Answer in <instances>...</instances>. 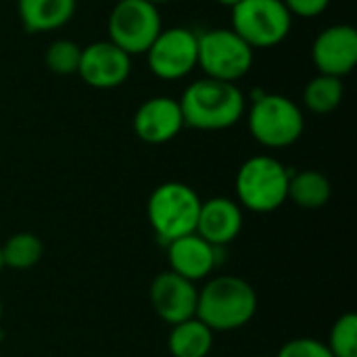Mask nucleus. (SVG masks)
Instances as JSON below:
<instances>
[{"mask_svg":"<svg viewBox=\"0 0 357 357\" xmlns=\"http://www.w3.org/2000/svg\"><path fill=\"white\" fill-rule=\"evenodd\" d=\"M291 172L270 155L249 157L236 172V203L251 213H272L287 203Z\"/></svg>","mask_w":357,"mask_h":357,"instance_id":"7ed1b4c3","label":"nucleus"},{"mask_svg":"<svg viewBox=\"0 0 357 357\" xmlns=\"http://www.w3.org/2000/svg\"><path fill=\"white\" fill-rule=\"evenodd\" d=\"M276 357H333V354L328 351L324 341H318L312 337H299V339L287 341Z\"/></svg>","mask_w":357,"mask_h":357,"instance_id":"5701e85b","label":"nucleus"},{"mask_svg":"<svg viewBox=\"0 0 357 357\" xmlns=\"http://www.w3.org/2000/svg\"><path fill=\"white\" fill-rule=\"evenodd\" d=\"M293 15L282 0H241L232 6V31L253 50L274 48L287 40Z\"/></svg>","mask_w":357,"mask_h":357,"instance_id":"0eeeda50","label":"nucleus"},{"mask_svg":"<svg viewBox=\"0 0 357 357\" xmlns=\"http://www.w3.org/2000/svg\"><path fill=\"white\" fill-rule=\"evenodd\" d=\"M199 33L188 27H167L149 46L146 65L153 75L165 82L186 77L197 67Z\"/></svg>","mask_w":357,"mask_h":357,"instance_id":"1a4fd4ad","label":"nucleus"},{"mask_svg":"<svg viewBox=\"0 0 357 357\" xmlns=\"http://www.w3.org/2000/svg\"><path fill=\"white\" fill-rule=\"evenodd\" d=\"M215 2H218V4H222V6H230V8H232V6H234V4H238L241 0H215Z\"/></svg>","mask_w":357,"mask_h":357,"instance_id":"393cba45","label":"nucleus"},{"mask_svg":"<svg viewBox=\"0 0 357 357\" xmlns=\"http://www.w3.org/2000/svg\"><path fill=\"white\" fill-rule=\"evenodd\" d=\"M251 136L268 149H287L295 144L305 130L303 109L284 94H261L247 113Z\"/></svg>","mask_w":357,"mask_h":357,"instance_id":"39448f33","label":"nucleus"},{"mask_svg":"<svg viewBox=\"0 0 357 357\" xmlns=\"http://www.w3.org/2000/svg\"><path fill=\"white\" fill-rule=\"evenodd\" d=\"M184 128L180 102L172 96H153L144 100L132 119L134 134L146 144H165Z\"/></svg>","mask_w":357,"mask_h":357,"instance_id":"ddd939ff","label":"nucleus"},{"mask_svg":"<svg viewBox=\"0 0 357 357\" xmlns=\"http://www.w3.org/2000/svg\"><path fill=\"white\" fill-rule=\"evenodd\" d=\"M282 2L293 17H303V19H314L322 15L331 4V0H282Z\"/></svg>","mask_w":357,"mask_h":357,"instance_id":"b1692460","label":"nucleus"},{"mask_svg":"<svg viewBox=\"0 0 357 357\" xmlns=\"http://www.w3.org/2000/svg\"><path fill=\"white\" fill-rule=\"evenodd\" d=\"M312 61L322 75L343 79L357 65V29L349 23H335L322 29L312 44Z\"/></svg>","mask_w":357,"mask_h":357,"instance_id":"9b49d317","label":"nucleus"},{"mask_svg":"<svg viewBox=\"0 0 357 357\" xmlns=\"http://www.w3.org/2000/svg\"><path fill=\"white\" fill-rule=\"evenodd\" d=\"M220 249L222 247H213L197 232L180 236L167 243L169 270L197 284L220 266Z\"/></svg>","mask_w":357,"mask_h":357,"instance_id":"4468645a","label":"nucleus"},{"mask_svg":"<svg viewBox=\"0 0 357 357\" xmlns=\"http://www.w3.org/2000/svg\"><path fill=\"white\" fill-rule=\"evenodd\" d=\"M245 224L243 207L226 197H213L201 203L197 234L213 247H226L241 234Z\"/></svg>","mask_w":357,"mask_h":357,"instance_id":"2eb2a0df","label":"nucleus"},{"mask_svg":"<svg viewBox=\"0 0 357 357\" xmlns=\"http://www.w3.org/2000/svg\"><path fill=\"white\" fill-rule=\"evenodd\" d=\"M2 266L10 270H29L40 264L44 255V245L40 236L31 232H17L0 245Z\"/></svg>","mask_w":357,"mask_h":357,"instance_id":"aec40b11","label":"nucleus"},{"mask_svg":"<svg viewBox=\"0 0 357 357\" xmlns=\"http://www.w3.org/2000/svg\"><path fill=\"white\" fill-rule=\"evenodd\" d=\"M2 316H4V307H2V299H0V322H2Z\"/></svg>","mask_w":357,"mask_h":357,"instance_id":"bb28decb","label":"nucleus"},{"mask_svg":"<svg viewBox=\"0 0 357 357\" xmlns=\"http://www.w3.org/2000/svg\"><path fill=\"white\" fill-rule=\"evenodd\" d=\"M257 357H272V356H257Z\"/></svg>","mask_w":357,"mask_h":357,"instance_id":"c85d7f7f","label":"nucleus"},{"mask_svg":"<svg viewBox=\"0 0 357 357\" xmlns=\"http://www.w3.org/2000/svg\"><path fill=\"white\" fill-rule=\"evenodd\" d=\"M109 40L130 56L144 54L161 33L159 6L146 0H117L109 15Z\"/></svg>","mask_w":357,"mask_h":357,"instance_id":"6e6552de","label":"nucleus"},{"mask_svg":"<svg viewBox=\"0 0 357 357\" xmlns=\"http://www.w3.org/2000/svg\"><path fill=\"white\" fill-rule=\"evenodd\" d=\"M19 19L27 33L54 31L75 15L77 0H17Z\"/></svg>","mask_w":357,"mask_h":357,"instance_id":"dca6fc26","label":"nucleus"},{"mask_svg":"<svg viewBox=\"0 0 357 357\" xmlns=\"http://www.w3.org/2000/svg\"><path fill=\"white\" fill-rule=\"evenodd\" d=\"M257 314V293L241 276H213L199 289L197 318L213 333H230L247 326Z\"/></svg>","mask_w":357,"mask_h":357,"instance_id":"f03ea898","label":"nucleus"},{"mask_svg":"<svg viewBox=\"0 0 357 357\" xmlns=\"http://www.w3.org/2000/svg\"><path fill=\"white\" fill-rule=\"evenodd\" d=\"M345 96L343 79L318 73L303 88V107L314 115H328L339 109Z\"/></svg>","mask_w":357,"mask_h":357,"instance_id":"6ab92c4d","label":"nucleus"},{"mask_svg":"<svg viewBox=\"0 0 357 357\" xmlns=\"http://www.w3.org/2000/svg\"><path fill=\"white\" fill-rule=\"evenodd\" d=\"M79 59H82V46L75 44L73 40H65V38L50 42L46 52H44L46 69L56 73V75H73V73H77Z\"/></svg>","mask_w":357,"mask_h":357,"instance_id":"412c9836","label":"nucleus"},{"mask_svg":"<svg viewBox=\"0 0 357 357\" xmlns=\"http://www.w3.org/2000/svg\"><path fill=\"white\" fill-rule=\"evenodd\" d=\"M167 349L174 357H207L213 349V331L197 316L174 324L167 337Z\"/></svg>","mask_w":357,"mask_h":357,"instance_id":"f3484780","label":"nucleus"},{"mask_svg":"<svg viewBox=\"0 0 357 357\" xmlns=\"http://www.w3.org/2000/svg\"><path fill=\"white\" fill-rule=\"evenodd\" d=\"M328 351L333 357H357V316L347 312L341 318H337V322L331 328L328 335V343H326Z\"/></svg>","mask_w":357,"mask_h":357,"instance_id":"4be33fe9","label":"nucleus"},{"mask_svg":"<svg viewBox=\"0 0 357 357\" xmlns=\"http://www.w3.org/2000/svg\"><path fill=\"white\" fill-rule=\"evenodd\" d=\"M255 50L230 27H215L199 33L197 67L205 77L236 84L253 67Z\"/></svg>","mask_w":357,"mask_h":357,"instance_id":"423d86ee","label":"nucleus"},{"mask_svg":"<svg viewBox=\"0 0 357 357\" xmlns=\"http://www.w3.org/2000/svg\"><path fill=\"white\" fill-rule=\"evenodd\" d=\"M155 314L169 326L186 322L197 316L199 289L195 282L178 276L172 270L157 274L149 289Z\"/></svg>","mask_w":357,"mask_h":357,"instance_id":"f8f14e48","label":"nucleus"},{"mask_svg":"<svg viewBox=\"0 0 357 357\" xmlns=\"http://www.w3.org/2000/svg\"><path fill=\"white\" fill-rule=\"evenodd\" d=\"M331 180L318 169H301L291 174L287 201H293L301 209H320L331 201Z\"/></svg>","mask_w":357,"mask_h":357,"instance_id":"a211bd4d","label":"nucleus"},{"mask_svg":"<svg viewBox=\"0 0 357 357\" xmlns=\"http://www.w3.org/2000/svg\"><path fill=\"white\" fill-rule=\"evenodd\" d=\"M2 268H4V266H2V253H0V272H2Z\"/></svg>","mask_w":357,"mask_h":357,"instance_id":"cd10ccee","label":"nucleus"},{"mask_svg":"<svg viewBox=\"0 0 357 357\" xmlns=\"http://www.w3.org/2000/svg\"><path fill=\"white\" fill-rule=\"evenodd\" d=\"M184 126L199 132H222L241 121L247 100L238 84L203 77L192 82L180 96Z\"/></svg>","mask_w":357,"mask_h":357,"instance_id":"f257e3e1","label":"nucleus"},{"mask_svg":"<svg viewBox=\"0 0 357 357\" xmlns=\"http://www.w3.org/2000/svg\"><path fill=\"white\" fill-rule=\"evenodd\" d=\"M146 2H151V4H155V6H161V4H167V2H172V0H146Z\"/></svg>","mask_w":357,"mask_h":357,"instance_id":"a878e982","label":"nucleus"},{"mask_svg":"<svg viewBox=\"0 0 357 357\" xmlns=\"http://www.w3.org/2000/svg\"><path fill=\"white\" fill-rule=\"evenodd\" d=\"M201 197L184 182L159 184L146 203V218L155 234L167 245L197 230Z\"/></svg>","mask_w":357,"mask_h":357,"instance_id":"20e7f679","label":"nucleus"},{"mask_svg":"<svg viewBox=\"0 0 357 357\" xmlns=\"http://www.w3.org/2000/svg\"><path fill=\"white\" fill-rule=\"evenodd\" d=\"M132 73V56L111 40H98L82 48L77 75L96 90H113L128 82Z\"/></svg>","mask_w":357,"mask_h":357,"instance_id":"9d476101","label":"nucleus"}]
</instances>
